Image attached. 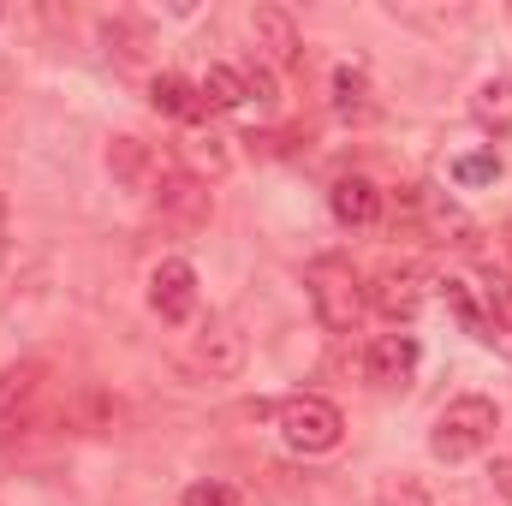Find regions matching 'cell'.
Returning a JSON list of instances; mask_svg holds the SVG:
<instances>
[{
  "label": "cell",
  "mask_w": 512,
  "mask_h": 506,
  "mask_svg": "<svg viewBox=\"0 0 512 506\" xmlns=\"http://www.w3.org/2000/svg\"><path fill=\"white\" fill-rule=\"evenodd\" d=\"M495 477H501V495L512 501V459H501V471H495Z\"/></svg>",
  "instance_id": "603a6c76"
},
{
  "label": "cell",
  "mask_w": 512,
  "mask_h": 506,
  "mask_svg": "<svg viewBox=\"0 0 512 506\" xmlns=\"http://www.w3.org/2000/svg\"><path fill=\"white\" fill-rule=\"evenodd\" d=\"M483 304H489V328H495V322H507V328H512V280L495 274V280L483 286Z\"/></svg>",
  "instance_id": "44dd1931"
},
{
  "label": "cell",
  "mask_w": 512,
  "mask_h": 506,
  "mask_svg": "<svg viewBox=\"0 0 512 506\" xmlns=\"http://www.w3.org/2000/svg\"><path fill=\"white\" fill-rule=\"evenodd\" d=\"M417 340L411 334H376L370 340V352H364V370H370V381L376 387H405V381L417 376Z\"/></svg>",
  "instance_id": "30bf717a"
},
{
  "label": "cell",
  "mask_w": 512,
  "mask_h": 506,
  "mask_svg": "<svg viewBox=\"0 0 512 506\" xmlns=\"http://www.w3.org/2000/svg\"><path fill=\"white\" fill-rule=\"evenodd\" d=\"M274 423H280L286 447H298V453H334V447H340V435H346L340 405H334V399H322V393H292V399H280Z\"/></svg>",
  "instance_id": "3957f363"
},
{
  "label": "cell",
  "mask_w": 512,
  "mask_h": 506,
  "mask_svg": "<svg viewBox=\"0 0 512 506\" xmlns=\"http://www.w3.org/2000/svg\"><path fill=\"white\" fill-rule=\"evenodd\" d=\"M453 179H459V185H489V179H501L495 149H489V155H459V161H453Z\"/></svg>",
  "instance_id": "d6986e66"
},
{
  "label": "cell",
  "mask_w": 512,
  "mask_h": 506,
  "mask_svg": "<svg viewBox=\"0 0 512 506\" xmlns=\"http://www.w3.org/2000/svg\"><path fill=\"white\" fill-rule=\"evenodd\" d=\"M328 90H334V114H340L346 126H370V120L382 114V102H376V90H370V78H364L358 66H340Z\"/></svg>",
  "instance_id": "4fadbf2b"
},
{
  "label": "cell",
  "mask_w": 512,
  "mask_h": 506,
  "mask_svg": "<svg viewBox=\"0 0 512 506\" xmlns=\"http://www.w3.org/2000/svg\"><path fill=\"white\" fill-rule=\"evenodd\" d=\"M179 506H239V495H233L227 483H191V489L179 495Z\"/></svg>",
  "instance_id": "7402d4cb"
},
{
  "label": "cell",
  "mask_w": 512,
  "mask_h": 506,
  "mask_svg": "<svg viewBox=\"0 0 512 506\" xmlns=\"http://www.w3.org/2000/svg\"><path fill=\"white\" fill-rule=\"evenodd\" d=\"M149 102H155V114H167V120H203V114H209L203 96H197V84H185V78H173V72H161V78L149 84Z\"/></svg>",
  "instance_id": "2e32d148"
},
{
  "label": "cell",
  "mask_w": 512,
  "mask_h": 506,
  "mask_svg": "<svg viewBox=\"0 0 512 506\" xmlns=\"http://www.w3.org/2000/svg\"><path fill=\"white\" fill-rule=\"evenodd\" d=\"M197 370H209V376H239V370H245V340H239L227 322H203V334H197Z\"/></svg>",
  "instance_id": "5bb4252c"
},
{
  "label": "cell",
  "mask_w": 512,
  "mask_h": 506,
  "mask_svg": "<svg viewBox=\"0 0 512 506\" xmlns=\"http://www.w3.org/2000/svg\"><path fill=\"white\" fill-rule=\"evenodd\" d=\"M149 197H155L161 227H173V233H203L209 215H215V197H209V185L197 173H167Z\"/></svg>",
  "instance_id": "5b68a950"
},
{
  "label": "cell",
  "mask_w": 512,
  "mask_h": 506,
  "mask_svg": "<svg viewBox=\"0 0 512 506\" xmlns=\"http://www.w3.org/2000/svg\"><path fill=\"white\" fill-rule=\"evenodd\" d=\"M471 114L483 131H512V78H483L471 96Z\"/></svg>",
  "instance_id": "e0dca14e"
},
{
  "label": "cell",
  "mask_w": 512,
  "mask_h": 506,
  "mask_svg": "<svg viewBox=\"0 0 512 506\" xmlns=\"http://www.w3.org/2000/svg\"><path fill=\"white\" fill-rule=\"evenodd\" d=\"M423 286H429V280H423L417 262H387L382 274L364 286V298L382 310L387 322H411V316L423 310Z\"/></svg>",
  "instance_id": "52a82bcc"
},
{
  "label": "cell",
  "mask_w": 512,
  "mask_h": 506,
  "mask_svg": "<svg viewBox=\"0 0 512 506\" xmlns=\"http://www.w3.org/2000/svg\"><path fill=\"white\" fill-rule=\"evenodd\" d=\"M382 506H441V501H435L417 477H393V483L382 489Z\"/></svg>",
  "instance_id": "ffe728a7"
},
{
  "label": "cell",
  "mask_w": 512,
  "mask_h": 506,
  "mask_svg": "<svg viewBox=\"0 0 512 506\" xmlns=\"http://www.w3.org/2000/svg\"><path fill=\"white\" fill-rule=\"evenodd\" d=\"M149 310L161 322H191L197 316V268L185 256L155 262V274H149Z\"/></svg>",
  "instance_id": "8992f818"
},
{
  "label": "cell",
  "mask_w": 512,
  "mask_h": 506,
  "mask_svg": "<svg viewBox=\"0 0 512 506\" xmlns=\"http://www.w3.org/2000/svg\"><path fill=\"white\" fill-rule=\"evenodd\" d=\"M328 209H334V221L340 227H376L382 221V191L370 185V179H334V191H328Z\"/></svg>",
  "instance_id": "7c38bea8"
},
{
  "label": "cell",
  "mask_w": 512,
  "mask_h": 506,
  "mask_svg": "<svg viewBox=\"0 0 512 506\" xmlns=\"http://www.w3.org/2000/svg\"><path fill=\"white\" fill-rule=\"evenodd\" d=\"M251 36H256V48H262L268 66H298V54H304L298 18H292L286 6H256L251 12Z\"/></svg>",
  "instance_id": "9c48e42d"
},
{
  "label": "cell",
  "mask_w": 512,
  "mask_h": 506,
  "mask_svg": "<svg viewBox=\"0 0 512 506\" xmlns=\"http://www.w3.org/2000/svg\"><path fill=\"white\" fill-rule=\"evenodd\" d=\"M507 251H512V227H507Z\"/></svg>",
  "instance_id": "cb8c5ba5"
},
{
  "label": "cell",
  "mask_w": 512,
  "mask_h": 506,
  "mask_svg": "<svg viewBox=\"0 0 512 506\" xmlns=\"http://www.w3.org/2000/svg\"><path fill=\"white\" fill-rule=\"evenodd\" d=\"M495 429H501V411H495V399H483V393H465V399H453V405L435 417L429 453H435L441 465H465V459H477V453H489V447H495Z\"/></svg>",
  "instance_id": "6da1fadb"
},
{
  "label": "cell",
  "mask_w": 512,
  "mask_h": 506,
  "mask_svg": "<svg viewBox=\"0 0 512 506\" xmlns=\"http://www.w3.org/2000/svg\"><path fill=\"white\" fill-rule=\"evenodd\" d=\"M197 96H203V108H209V114H233V108H245V102H251V84H245V72H239V66H209V72L197 78Z\"/></svg>",
  "instance_id": "9a60e30c"
},
{
  "label": "cell",
  "mask_w": 512,
  "mask_h": 506,
  "mask_svg": "<svg viewBox=\"0 0 512 506\" xmlns=\"http://www.w3.org/2000/svg\"><path fill=\"white\" fill-rule=\"evenodd\" d=\"M441 298H447V310L459 316V328H465V334L495 340V328H489V316H483V304L471 298V286H465V280H441Z\"/></svg>",
  "instance_id": "ac0fdd59"
},
{
  "label": "cell",
  "mask_w": 512,
  "mask_h": 506,
  "mask_svg": "<svg viewBox=\"0 0 512 506\" xmlns=\"http://www.w3.org/2000/svg\"><path fill=\"white\" fill-rule=\"evenodd\" d=\"M411 209H417V221H423V233H429L435 245H453V251H471V245H477V221H471L453 197L417 185V191H411Z\"/></svg>",
  "instance_id": "ba28073f"
},
{
  "label": "cell",
  "mask_w": 512,
  "mask_h": 506,
  "mask_svg": "<svg viewBox=\"0 0 512 506\" xmlns=\"http://www.w3.org/2000/svg\"><path fill=\"white\" fill-rule=\"evenodd\" d=\"M48 417V364L42 358H18L0 370V441L36 429Z\"/></svg>",
  "instance_id": "277c9868"
},
{
  "label": "cell",
  "mask_w": 512,
  "mask_h": 506,
  "mask_svg": "<svg viewBox=\"0 0 512 506\" xmlns=\"http://www.w3.org/2000/svg\"><path fill=\"white\" fill-rule=\"evenodd\" d=\"M108 173H114L120 191H155L161 185V161L143 137H114L108 143Z\"/></svg>",
  "instance_id": "8fae6325"
},
{
  "label": "cell",
  "mask_w": 512,
  "mask_h": 506,
  "mask_svg": "<svg viewBox=\"0 0 512 506\" xmlns=\"http://www.w3.org/2000/svg\"><path fill=\"white\" fill-rule=\"evenodd\" d=\"M304 286H310V310H316V322L328 334H352L358 328V316H364V280L352 274L346 256H316L310 274H304Z\"/></svg>",
  "instance_id": "7a4b0ae2"
}]
</instances>
